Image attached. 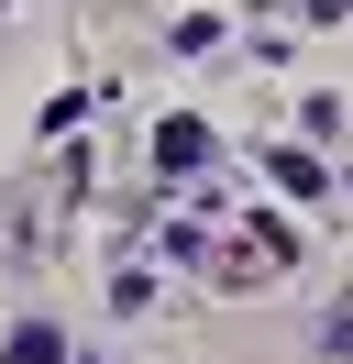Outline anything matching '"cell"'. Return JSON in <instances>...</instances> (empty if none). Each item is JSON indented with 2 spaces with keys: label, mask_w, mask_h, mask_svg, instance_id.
Listing matches in <instances>:
<instances>
[{
  "label": "cell",
  "mask_w": 353,
  "mask_h": 364,
  "mask_svg": "<svg viewBox=\"0 0 353 364\" xmlns=\"http://www.w3.org/2000/svg\"><path fill=\"white\" fill-rule=\"evenodd\" d=\"M154 155H166V166H199V155H210V122H166V133H154Z\"/></svg>",
  "instance_id": "1"
},
{
  "label": "cell",
  "mask_w": 353,
  "mask_h": 364,
  "mask_svg": "<svg viewBox=\"0 0 353 364\" xmlns=\"http://www.w3.org/2000/svg\"><path fill=\"white\" fill-rule=\"evenodd\" d=\"M0 364H66V342L33 320V331H11V342H0Z\"/></svg>",
  "instance_id": "2"
}]
</instances>
